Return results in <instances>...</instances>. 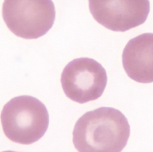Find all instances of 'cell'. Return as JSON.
<instances>
[{
	"label": "cell",
	"mask_w": 153,
	"mask_h": 152,
	"mask_svg": "<svg viewBox=\"0 0 153 152\" xmlns=\"http://www.w3.org/2000/svg\"><path fill=\"white\" fill-rule=\"evenodd\" d=\"M130 136L127 119L118 110L100 107L83 114L76 122L73 142L81 152H119Z\"/></svg>",
	"instance_id": "1"
},
{
	"label": "cell",
	"mask_w": 153,
	"mask_h": 152,
	"mask_svg": "<svg viewBox=\"0 0 153 152\" xmlns=\"http://www.w3.org/2000/svg\"><path fill=\"white\" fill-rule=\"evenodd\" d=\"M1 122L4 133L10 140L27 145L44 135L48 126L49 116L45 106L39 100L23 95L5 104Z\"/></svg>",
	"instance_id": "2"
},
{
	"label": "cell",
	"mask_w": 153,
	"mask_h": 152,
	"mask_svg": "<svg viewBox=\"0 0 153 152\" xmlns=\"http://www.w3.org/2000/svg\"><path fill=\"white\" fill-rule=\"evenodd\" d=\"M2 14L12 33L32 39L44 35L51 28L56 11L51 0H4Z\"/></svg>",
	"instance_id": "3"
},
{
	"label": "cell",
	"mask_w": 153,
	"mask_h": 152,
	"mask_svg": "<svg viewBox=\"0 0 153 152\" xmlns=\"http://www.w3.org/2000/svg\"><path fill=\"white\" fill-rule=\"evenodd\" d=\"M65 95L71 100L83 104L99 98L106 83L105 69L96 60L79 58L69 62L61 75Z\"/></svg>",
	"instance_id": "4"
},
{
	"label": "cell",
	"mask_w": 153,
	"mask_h": 152,
	"mask_svg": "<svg viewBox=\"0 0 153 152\" xmlns=\"http://www.w3.org/2000/svg\"><path fill=\"white\" fill-rule=\"evenodd\" d=\"M94 20L108 29L125 32L143 24L150 10L149 0H88Z\"/></svg>",
	"instance_id": "5"
},
{
	"label": "cell",
	"mask_w": 153,
	"mask_h": 152,
	"mask_svg": "<svg viewBox=\"0 0 153 152\" xmlns=\"http://www.w3.org/2000/svg\"><path fill=\"white\" fill-rule=\"evenodd\" d=\"M123 66L128 76L139 83L153 82V33L130 39L124 48Z\"/></svg>",
	"instance_id": "6"
}]
</instances>
